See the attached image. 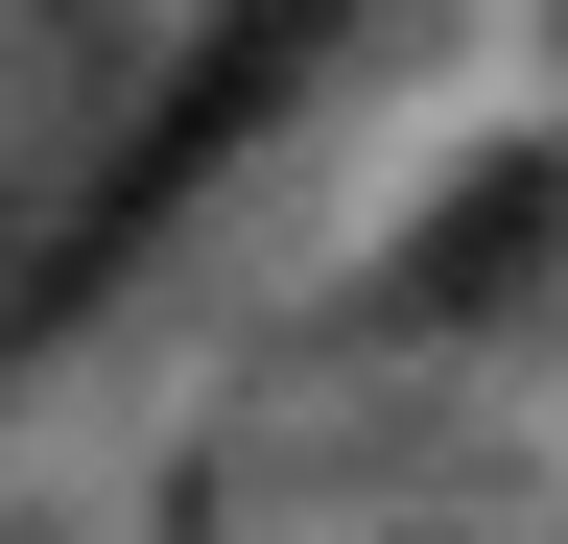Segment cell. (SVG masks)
<instances>
[{
	"mask_svg": "<svg viewBox=\"0 0 568 544\" xmlns=\"http://www.w3.org/2000/svg\"><path fill=\"white\" fill-rule=\"evenodd\" d=\"M545 260H568V166H545V143H497V166L450 189V214H426V237L379 260V331H474L497 285H545Z\"/></svg>",
	"mask_w": 568,
	"mask_h": 544,
	"instance_id": "obj_1",
	"label": "cell"
},
{
	"mask_svg": "<svg viewBox=\"0 0 568 544\" xmlns=\"http://www.w3.org/2000/svg\"><path fill=\"white\" fill-rule=\"evenodd\" d=\"M237 24H332V0H237Z\"/></svg>",
	"mask_w": 568,
	"mask_h": 544,
	"instance_id": "obj_2",
	"label": "cell"
}]
</instances>
